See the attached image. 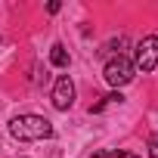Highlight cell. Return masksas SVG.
<instances>
[{"label": "cell", "mask_w": 158, "mask_h": 158, "mask_svg": "<svg viewBox=\"0 0 158 158\" xmlns=\"http://www.w3.org/2000/svg\"><path fill=\"white\" fill-rule=\"evenodd\" d=\"M10 136L22 139V143H37V139H50L53 136V124L40 115H16L10 121Z\"/></svg>", "instance_id": "1"}, {"label": "cell", "mask_w": 158, "mask_h": 158, "mask_svg": "<svg viewBox=\"0 0 158 158\" xmlns=\"http://www.w3.org/2000/svg\"><path fill=\"white\" fill-rule=\"evenodd\" d=\"M133 74H136V68H133V62L127 59V56H112L109 62H106V68H102V77H106V84L109 87H124V84H130L133 81Z\"/></svg>", "instance_id": "2"}, {"label": "cell", "mask_w": 158, "mask_h": 158, "mask_svg": "<svg viewBox=\"0 0 158 158\" xmlns=\"http://www.w3.org/2000/svg\"><path fill=\"white\" fill-rule=\"evenodd\" d=\"M133 68L136 71H155L158 68V37L149 34L136 44V56H133Z\"/></svg>", "instance_id": "3"}, {"label": "cell", "mask_w": 158, "mask_h": 158, "mask_svg": "<svg viewBox=\"0 0 158 158\" xmlns=\"http://www.w3.org/2000/svg\"><path fill=\"white\" fill-rule=\"evenodd\" d=\"M53 106L59 112H68L74 106V84H71L68 74H59L56 77V84H53Z\"/></svg>", "instance_id": "4"}, {"label": "cell", "mask_w": 158, "mask_h": 158, "mask_svg": "<svg viewBox=\"0 0 158 158\" xmlns=\"http://www.w3.org/2000/svg\"><path fill=\"white\" fill-rule=\"evenodd\" d=\"M50 65H56V68H68V50H65L62 44H53V47H50Z\"/></svg>", "instance_id": "5"}, {"label": "cell", "mask_w": 158, "mask_h": 158, "mask_svg": "<svg viewBox=\"0 0 158 158\" xmlns=\"http://www.w3.org/2000/svg\"><path fill=\"white\" fill-rule=\"evenodd\" d=\"M124 96L121 93H109V96H102V102H96V106H90V112H102L106 106H112V102H121Z\"/></svg>", "instance_id": "6"}, {"label": "cell", "mask_w": 158, "mask_h": 158, "mask_svg": "<svg viewBox=\"0 0 158 158\" xmlns=\"http://www.w3.org/2000/svg\"><path fill=\"white\" fill-rule=\"evenodd\" d=\"M149 158H158V133L149 136Z\"/></svg>", "instance_id": "7"}]
</instances>
